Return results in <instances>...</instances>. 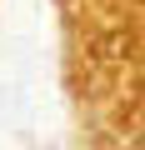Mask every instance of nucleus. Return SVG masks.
Wrapping results in <instances>:
<instances>
[{"label": "nucleus", "instance_id": "nucleus-1", "mask_svg": "<svg viewBox=\"0 0 145 150\" xmlns=\"http://www.w3.org/2000/svg\"><path fill=\"white\" fill-rule=\"evenodd\" d=\"M75 95L115 150H145V0H60Z\"/></svg>", "mask_w": 145, "mask_h": 150}]
</instances>
